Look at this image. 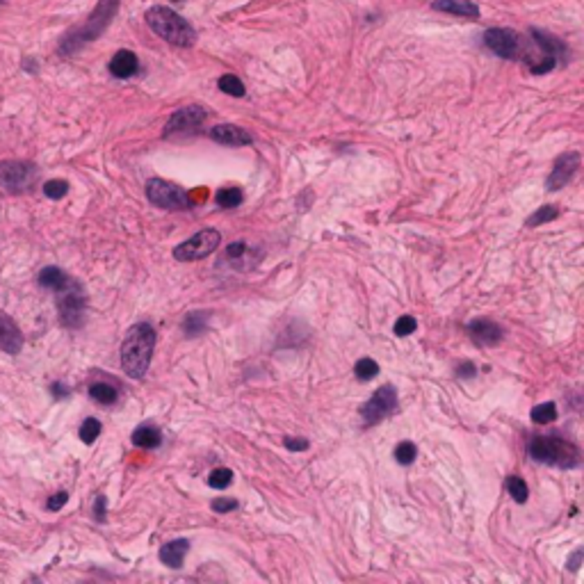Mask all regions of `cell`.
I'll return each instance as SVG.
<instances>
[{"mask_svg": "<svg viewBox=\"0 0 584 584\" xmlns=\"http://www.w3.org/2000/svg\"><path fill=\"white\" fill-rule=\"evenodd\" d=\"M174 3H178V0H174Z\"/></svg>", "mask_w": 584, "mask_h": 584, "instance_id": "b9f144b4", "label": "cell"}, {"mask_svg": "<svg viewBox=\"0 0 584 584\" xmlns=\"http://www.w3.org/2000/svg\"><path fill=\"white\" fill-rule=\"evenodd\" d=\"M67 502H69V493H67V490H57L55 495H51L48 500H46V509H48V511H60Z\"/></svg>", "mask_w": 584, "mask_h": 584, "instance_id": "d590c367", "label": "cell"}, {"mask_svg": "<svg viewBox=\"0 0 584 584\" xmlns=\"http://www.w3.org/2000/svg\"><path fill=\"white\" fill-rule=\"evenodd\" d=\"M466 329H468L470 338L477 342L479 347H495L497 342H502V338H504L502 326L493 320H486V317H479V320L468 322Z\"/></svg>", "mask_w": 584, "mask_h": 584, "instance_id": "5bb4252c", "label": "cell"}, {"mask_svg": "<svg viewBox=\"0 0 584 584\" xmlns=\"http://www.w3.org/2000/svg\"><path fill=\"white\" fill-rule=\"evenodd\" d=\"M146 23L160 39H165L171 46H178V48H190L197 42V30L171 7H151L146 12Z\"/></svg>", "mask_w": 584, "mask_h": 584, "instance_id": "7a4b0ae2", "label": "cell"}, {"mask_svg": "<svg viewBox=\"0 0 584 584\" xmlns=\"http://www.w3.org/2000/svg\"><path fill=\"white\" fill-rule=\"evenodd\" d=\"M504 486H507L509 495H511L518 504H525V502H527L529 488H527V484H525L523 477H518V475H511V477H507V481H504Z\"/></svg>", "mask_w": 584, "mask_h": 584, "instance_id": "d4e9b609", "label": "cell"}, {"mask_svg": "<svg viewBox=\"0 0 584 584\" xmlns=\"http://www.w3.org/2000/svg\"><path fill=\"white\" fill-rule=\"evenodd\" d=\"M529 39L534 42V46L539 48V53L543 57H550L555 60L557 64H562V62H568V48L562 39H557L555 35H548L543 33L539 28H529Z\"/></svg>", "mask_w": 584, "mask_h": 584, "instance_id": "4fadbf2b", "label": "cell"}, {"mask_svg": "<svg viewBox=\"0 0 584 584\" xmlns=\"http://www.w3.org/2000/svg\"><path fill=\"white\" fill-rule=\"evenodd\" d=\"M208 135H210V139H215V142H220L224 146H249L254 142L251 132L240 128V126H233V123H220V126H213Z\"/></svg>", "mask_w": 584, "mask_h": 584, "instance_id": "9a60e30c", "label": "cell"}, {"mask_svg": "<svg viewBox=\"0 0 584 584\" xmlns=\"http://www.w3.org/2000/svg\"><path fill=\"white\" fill-rule=\"evenodd\" d=\"M557 217H559V210L555 206H541L539 210H536V213H532V215L527 217L525 227H541V224L557 220Z\"/></svg>", "mask_w": 584, "mask_h": 584, "instance_id": "4316f807", "label": "cell"}, {"mask_svg": "<svg viewBox=\"0 0 584 584\" xmlns=\"http://www.w3.org/2000/svg\"><path fill=\"white\" fill-rule=\"evenodd\" d=\"M354 375L361 381H370L379 375V365L375 358H361V361L354 365Z\"/></svg>", "mask_w": 584, "mask_h": 584, "instance_id": "f546056e", "label": "cell"}, {"mask_svg": "<svg viewBox=\"0 0 584 584\" xmlns=\"http://www.w3.org/2000/svg\"><path fill=\"white\" fill-rule=\"evenodd\" d=\"M60 320L69 329H78L85 322V292L78 281L69 278V283L57 290Z\"/></svg>", "mask_w": 584, "mask_h": 584, "instance_id": "8992f818", "label": "cell"}, {"mask_svg": "<svg viewBox=\"0 0 584 584\" xmlns=\"http://www.w3.org/2000/svg\"><path fill=\"white\" fill-rule=\"evenodd\" d=\"M240 204H242V190H238V188H224L217 192V206L220 208H238Z\"/></svg>", "mask_w": 584, "mask_h": 584, "instance_id": "484cf974", "label": "cell"}, {"mask_svg": "<svg viewBox=\"0 0 584 584\" xmlns=\"http://www.w3.org/2000/svg\"><path fill=\"white\" fill-rule=\"evenodd\" d=\"M416 457H418V448H416V443H411V441H402L400 445L395 448V461L397 463H402V466H411L416 461Z\"/></svg>", "mask_w": 584, "mask_h": 584, "instance_id": "4dcf8cb0", "label": "cell"}, {"mask_svg": "<svg viewBox=\"0 0 584 584\" xmlns=\"http://www.w3.org/2000/svg\"><path fill=\"white\" fill-rule=\"evenodd\" d=\"M208 320H210V310H192V313L185 315L183 320V331L188 338L199 336L201 331L208 329Z\"/></svg>", "mask_w": 584, "mask_h": 584, "instance_id": "7402d4cb", "label": "cell"}, {"mask_svg": "<svg viewBox=\"0 0 584 584\" xmlns=\"http://www.w3.org/2000/svg\"><path fill=\"white\" fill-rule=\"evenodd\" d=\"M37 174L39 171L33 162H0V185L12 194L28 192L37 181Z\"/></svg>", "mask_w": 584, "mask_h": 584, "instance_id": "ba28073f", "label": "cell"}, {"mask_svg": "<svg viewBox=\"0 0 584 584\" xmlns=\"http://www.w3.org/2000/svg\"><path fill=\"white\" fill-rule=\"evenodd\" d=\"M582 557H584V552H582V550H575L573 555H571V559H568V562H566V566L571 568V571H578V568H580V562H582Z\"/></svg>", "mask_w": 584, "mask_h": 584, "instance_id": "60d3db41", "label": "cell"}, {"mask_svg": "<svg viewBox=\"0 0 584 584\" xmlns=\"http://www.w3.org/2000/svg\"><path fill=\"white\" fill-rule=\"evenodd\" d=\"M155 349V329L151 324H135L121 345V368L128 377L142 379L146 375Z\"/></svg>", "mask_w": 584, "mask_h": 584, "instance_id": "6da1fadb", "label": "cell"}, {"mask_svg": "<svg viewBox=\"0 0 584 584\" xmlns=\"http://www.w3.org/2000/svg\"><path fill=\"white\" fill-rule=\"evenodd\" d=\"M484 46L493 53V55L502 57V60H518L525 62L529 67L532 64V39H527L523 35H518L516 30L509 28H490L484 33Z\"/></svg>", "mask_w": 584, "mask_h": 584, "instance_id": "5b68a950", "label": "cell"}, {"mask_svg": "<svg viewBox=\"0 0 584 584\" xmlns=\"http://www.w3.org/2000/svg\"><path fill=\"white\" fill-rule=\"evenodd\" d=\"M418 329V322L416 317L411 315H402L400 320L395 322V336H411Z\"/></svg>", "mask_w": 584, "mask_h": 584, "instance_id": "836d02e7", "label": "cell"}, {"mask_svg": "<svg viewBox=\"0 0 584 584\" xmlns=\"http://www.w3.org/2000/svg\"><path fill=\"white\" fill-rule=\"evenodd\" d=\"M217 87H220L224 94H229V96H245L247 94V89H245V82L240 80L238 76H233V73H227V76H222L220 80H217Z\"/></svg>", "mask_w": 584, "mask_h": 584, "instance_id": "cb8c5ba5", "label": "cell"}, {"mask_svg": "<svg viewBox=\"0 0 584 584\" xmlns=\"http://www.w3.org/2000/svg\"><path fill=\"white\" fill-rule=\"evenodd\" d=\"M206 116H208V112L201 105L181 107V110H176L174 114L169 116V121H167V126H165V137L176 135V132H192V130H197L201 123L206 121Z\"/></svg>", "mask_w": 584, "mask_h": 584, "instance_id": "7c38bea8", "label": "cell"}, {"mask_svg": "<svg viewBox=\"0 0 584 584\" xmlns=\"http://www.w3.org/2000/svg\"><path fill=\"white\" fill-rule=\"evenodd\" d=\"M132 445L137 448H144V450H153V448H160L162 443V434L158 427H151V425H142L137 427L135 432H132Z\"/></svg>", "mask_w": 584, "mask_h": 584, "instance_id": "ffe728a7", "label": "cell"}, {"mask_svg": "<svg viewBox=\"0 0 584 584\" xmlns=\"http://www.w3.org/2000/svg\"><path fill=\"white\" fill-rule=\"evenodd\" d=\"M532 420L536 425H548L552 420H557V407L555 402H543L539 407L532 409Z\"/></svg>", "mask_w": 584, "mask_h": 584, "instance_id": "f1b7e54d", "label": "cell"}, {"mask_svg": "<svg viewBox=\"0 0 584 584\" xmlns=\"http://www.w3.org/2000/svg\"><path fill=\"white\" fill-rule=\"evenodd\" d=\"M139 71V60L132 51H119L114 53V57L110 60V73L119 80H126V78H132Z\"/></svg>", "mask_w": 584, "mask_h": 584, "instance_id": "ac0fdd59", "label": "cell"}, {"mask_svg": "<svg viewBox=\"0 0 584 584\" xmlns=\"http://www.w3.org/2000/svg\"><path fill=\"white\" fill-rule=\"evenodd\" d=\"M51 393L55 395V400H64V397L71 395V391H69V388H67L64 384H60V381H57V384H53V386H51Z\"/></svg>", "mask_w": 584, "mask_h": 584, "instance_id": "ab89813d", "label": "cell"}, {"mask_svg": "<svg viewBox=\"0 0 584 584\" xmlns=\"http://www.w3.org/2000/svg\"><path fill=\"white\" fill-rule=\"evenodd\" d=\"M527 450L536 463L559 466V468L580 466V448L559 436H532Z\"/></svg>", "mask_w": 584, "mask_h": 584, "instance_id": "277c9868", "label": "cell"}, {"mask_svg": "<svg viewBox=\"0 0 584 584\" xmlns=\"http://www.w3.org/2000/svg\"><path fill=\"white\" fill-rule=\"evenodd\" d=\"M395 409H397V391H395V386H391V384L381 386V388H377L375 393H372L370 400L361 407L363 425L365 427L377 425L384 418L391 416Z\"/></svg>", "mask_w": 584, "mask_h": 584, "instance_id": "9c48e42d", "label": "cell"}, {"mask_svg": "<svg viewBox=\"0 0 584 584\" xmlns=\"http://www.w3.org/2000/svg\"><path fill=\"white\" fill-rule=\"evenodd\" d=\"M89 397L98 404H114L119 393H116V388L110 384H103V381H98V384H91L89 386Z\"/></svg>", "mask_w": 584, "mask_h": 584, "instance_id": "603a6c76", "label": "cell"}, {"mask_svg": "<svg viewBox=\"0 0 584 584\" xmlns=\"http://www.w3.org/2000/svg\"><path fill=\"white\" fill-rule=\"evenodd\" d=\"M67 192H69V183L62 181V178H55V181H48V183L44 185V194L48 199H53V201L64 199Z\"/></svg>", "mask_w": 584, "mask_h": 584, "instance_id": "d6a6232c", "label": "cell"}, {"mask_svg": "<svg viewBox=\"0 0 584 584\" xmlns=\"http://www.w3.org/2000/svg\"><path fill=\"white\" fill-rule=\"evenodd\" d=\"M213 511L217 513H229V511H236L238 509V500L236 497H217V500H213Z\"/></svg>", "mask_w": 584, "mask_h": 584, "instance_id": "e575fe53", "label": "cell"}, {"mask_svg": "<svg viewBox=\"0 0 584 584\" xmlns=\"http://www.w3.org/2000/svg\"><path fill=\"white\" fill-rule=\"evenodd\" d=\"M67 283H69V276L60 267H55V265H51V267H44L42 272H39V285L46 287V290L57 292Z\"/></svg>", "mask_w": 584, "mask_h": 584, "instance_id": "44dd1931", "label": "cell"}, {"mask_svg": "<svg viewBox=\"0 0 584 584\" xmlns=\"http://www.w3.org/2000/svg\"><path fill=\"white\" fill-rule=\"evenodd\" d=\"M105 495H98L96 497V504H94V516H96V520H100V523H103L105 520Z\"/></svg>", "mask_w": 584, "mask_h": 584, "instance_id": "f35d334b", "label": "cell"}, {"mask_svg": "<svg viewBox=\"0 0 584 584\" xmlns=\"http://www.w3.org/2000/svg\"><path fill=\"white\" fill-rule=\"evenodd\" d=\"M580 153L578 151H568L564 155H559L555 160V167H552V174L548 176L546 181V190L548 192H557L562 190L564 185H568L573 181V176L578 174L580 169Z\"/></svg>", "mask_w": 584, "mask_h": 584, "instance_id": "8fae6325", "label": "cell"}, {"mask_svg": "<svg viewBox=\"0 0 584 584\" xmlns=\"http://www.w3.org/2000/svg\"><path fill=\"white\" fill-rule=\"evenodd\" d=\"M233 484V470L231 468H215L208 475V486L215 490H224Z\"/></svg>", "mask_w": 584, "mask_h": 584, "instance_id": "83f0119b", "label": "cell"}, {"mask_svg": "<svg viewBox=\"0 0 584 584\" xmlns=\"http://www.w3.org/2000/svg\"><path fill=\"white\" fill-rule=\"evenodd\" d=\"M23 347V333L19 324L0 310V349L7 354H19Z\"/></svg>", "mask_w": 584, "mask_h": 584, "instance_id": "2e32d148", "label": "cell"}, {"mask_svg": "<svg viewBox=\"0 0 584 584\" xmlns=\"http://www.w3.org/2000/svg\"><path fill=\"white\" fill-rule=\"evenodd\" d=\"M432 7L436 12L452 14V17L463 19H479V7L472 0H434Z\"/></svg>", "mask_w": 584, "mask_h": 584, "instance_id": "e0dca14e", "label": "cell"}, {"mask_svg": "<svg viewBox=\"0 0 584 584\" xmlns=\"http://www.w3.org/2000/svg\"><path fill=\"white\" fill-rule=\"evenodd\" d=\"M475 375H477V368H475V363L463 361L461 365H457V377L459 379H472Z\"/></svg>", "mask_w": 584, "mask_h": 584, "instance_id": "8d00e7d4", "label": "cell"}, {"mask_svg": "<svg viewBox=\"0 0 584 584\" xmlns=\"http://www.w3.org/2000/svg\"><path fill=\"white\" fill-rule=\"evenodd\" d=\"M190 541L188 539H174L160 548V562L169 568H181L185 557H188Z\"/></svg>", "mask_w": 584, "mask_h": 584, "instance_id": "d6986e66", "label": "cell"}, {"mask_svg": "<svg viewBox=\"0 0 584 584\" xmlns=\"http://www.w3.org/2000/svg\"><path fill=\"white\" fill-rule=\"evenodd\" d=\"M222 242L220 231L215 229H204L197 236H192L190 240H185L183 245H178L174 249V258L176 260H201L215 251Z\"/></svg>", "mask_w": 584, "mask_h": 584, "instance_id": "30bf717a", "label": "cell"}, {"mask_svg": "<svg viewBox=\"0 0 584 584\" xmlns=\"http://www.w3.org/2000/svg\"><path fill=\"white\" fill-rule=\"evenodd\" d=\"M98 434H100V423L96 418H87L82 423L80 427V441L85 443V445H91L96 439H98Z\"/></svg>", "mask_w": 584, "mask_h": 584, "instance_id": "1f68e13d", "label": "cell"}, {"mask_svg": "<svg viewBox=\"0 0 584 584\" xmlns=\"http://www.w3.org/2000/svg\"><path fill=\"white\" fill-rule=\"evenodd\" d=\"M116 10H119V0H98L94 14L87 19V23H82L80 28L69 33L64 39H62L60 51L64 55H71V53L80 51L85 44L94 42L100 35L105 33V28L110 26V21L114 19Z\"/></svg>", "mask_w": 584, "mask_h": 584, "instance_id": "3957f363", "label": "cell"}, {"mask_svg": "<svg viewBox=\"0 0 584 584\" xmlns=\"http://www.w3.org/2000/svg\"><path fill=\"white\" fill-rule=\"evenodd\" d=\"M283 445L287 450H292V452H303V450H308V441L306 439H285Z\"/></svg>", "mask_w": 584, "mask_h": 584, "instance_id": "74e56055", "label": "cell"}, {"mask_svg": "<svg viewBox=\"0 0 584 584\" xmlns=\"http://www.w3.org/2000/svg\"><path fill=\"white\" fill-rule=\"evenodd\" d=\"M146 199H149L153 206L165 208V210H183L194 204L190 192H185L183 188H178L174 183L160 181V178H151V181L146 183Z\"/></svg>", "mask_w": 584, "mask_h": 584, "instance_id": "52a82bcc", "label": "cell"}]
</instances>
